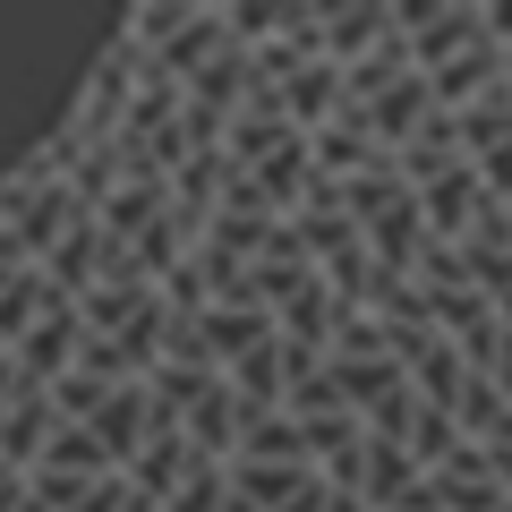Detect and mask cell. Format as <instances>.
Masks as SVG:
<instances>
[{"label": "cell", "mask_w": 512, "mask_h": 512, "mask_svg": "<svg viewBox=\"0 0 512 512\" xmlns=\"http://www.w3.org/2000/svg\"><path fill=\"white\" fill-rule=\"evenodd\" d=\"M86 427H94V444L111 453V470H128V461L146 453V444L163 436V427H180V419H163V410H154V393H146V384H120V393H111V402L94 410Z\"/></svg>", "instance_id": "1"}, {"label": "cell", "mask_w": 512, "mask_h": 512, "mask_svg": "<svg viewBox=\"0 0 512 512\" xmlns=\"http://www.w3.org/2000/svg\"><path fill=\"white\" fill-rule=\"evenodd\" d=\"M419 205H427V231L461 248L495 197H487V180H478V163H453V171H436V180H419Z\"/></svg>", "instance_id": "2"}, {"label": "cell", "mask_w": 512, "mask_h": 512, "mask_svg": "<svg viewBox=\"0 0 512 512\" xmlns=\"http://www.w3.org/2000/svg\"><path fill=\"white\" fill-rule=\"evenodd\" d=\"M197 470H205V453H197V444H188V427H163V436H154L146 453L128 461L120 478H128V487H137V495H146L154 512H163V504H171V495H180V487H188V478H197Z\"/></svg>", "instance_id": "3"}, {"label": "cell", "mask_w": 512, "mask_h": 512, "mask_svg": "<svg viewBox=\"0 0 512 512\" xmlns=\"http://www.w3.org/2000/svg\"><path fill=\"white\" fill-rule=\"evenodd\" d=\"M52 436H60V402L35 384V393H26V402L0 419V470H9V478H35L43 453H52Z\"/></svg>", "instance_id": "4"}, {"label": "cell", "mask_w": 512, "mask_h": 512, "mask_svg": "<svg viewBox=\"0 0 512 512\" xmlns=\"http://www.w3.org/2000/svg\"><path fill=\"white\" fill-rule=\"evenodd\" d=\"M393 35H402V26H393L384 0H333L325 9V60L333 69H359V60L376 52V43H393Z\"/></svg>", "instance_id": "5"}, {"label": "cell", "mask_w": 512, "mask_h": 512, "mask_svg": "<svg viewBox=\"0 0 512 512\" xmlns=\"http://www.w3.org/2000/svg\"><path fill=\"white\" fill-rule=\"evenodd\" d=\"M436 111H444V103H436V77H427V69H410V77H402V86H384V94H376V103H367V111H359V120H367V128H376V137H384V146H393V154H402V146H410V137H419V128H427V120H436Z\"/></svg>", "instance_id": "6"}, {"label": "cell", "mask_w": 512, "mask_h": 512, "mask_svg": "<svg viewBox=\"0 0 512 512\" xmlns=\"http://www.w3.org/2000/svg\"><path fill=\"white\" fill-rule=\"evenodd\" d=\"M171 205H180V197H171V180H120L103 205H94V222H103V231L120 239V248H137V239H146L154 222L171 214Z\"/></svg>", "instance_id": "7"}, {"label": "cell", "mask_w": 512, "mask_h": 512, "mask_svg": "<svg viewBox=\"0 0 512 512\" xmlns=\"http://www.w3.org/2000/svg\"><path fill=\"white\" fill-rule=\"evenodd\" d=\"M180 427H188V444H197V453L214 461V470H231V461H239V427H248V402H239V393H231V376H222V384L205 393L197 410H188Z\"/></svg>", "instance_id": "8"}, {"label": "cell", "mask_w": 512, "mask_h": 512, "mask_svg": "<svg viewBox=\"0 0 512 512\" xmlns=\"http://www.w3.org/2000/svg\"><path fill=\"white\" fill-rule=\"evenodd\" d=\"M197 325H205V350H214L222 376H231V367L248 359L256 342H274V333H282V325H274V308H205Z\"/></svg>", "instance_id": "9"}, {"label": "cell", "mask_w": 512, "mask_h": 512, "mask_svg": "<svg viewBox=\"0 0 512 512\" xmlns=\"http://www.w3.org/2000/svg\"><path fill=\"white\" fill-rule=\"evenodd\" d=\"M163 512H231V470H214V461H205V470L188 478V487L171 495Z\"/></svg>", "instance_id": "10"}, {"label": "cell", "mask_w": 512, "mask_h": 512, "mask_svg": "<svg viewBox=\"0 0 512 512\" xmlns=\"http://www.w3.org/2000/svg\"><path fill=\"white\" fill-rule=\"evenodd\" d=\"M77 512H146V495L128 487V478H103V487H94V495H86Z\"/></svg>", "instance_id": "11"}, {"label": "cell", "mask_w": 512, "mask_h": 512, "mask_svg": "<svg viewBox=\"0 0 512 512\" xmlns=\"http://www.w3.org/2000/svg\"><path fill=\"white\" fill-rule=\"evenodd\" d=\"M0 512H35V487L26 478H0Z\"/></svg>", "instance_id": "12"}, {"label": "cell", "mask_w": 512, "mask_h": 512, "mask_svg": "<svg viewBox=\"0 0 512 512\" xmlns=\"http://www.w3.org/2000/svg\"><path fill=\"white\" fill-rule=\"evenodd\" d=\"M504 86H512V52H504Z\"/></svg>", "instance_id": "13"}, {"label": "cell", "mask_w": 512, "mask_h": 512, "mask_svg": "<svg viewBox=\"0 0 512 512\" xmlns=\"http://www.w3.org/2000/svg\"><path fill=\"white\" fill-rule=\"evenodd\" d=\"M0 248H9V231H0Z\"/></svg>", "instance_id": "14"}, {"label": "cell", "mask_w": 512, "mask_h": 512, "mask_svg": "<svg viewBox=\"0 0 512 512\" xmlns=\"http://www.w3.org/2000/svg\"><path fill=\"white\" fill-rule=\"evenodd\" d=\"M146 512H154V504H146Z\"/></svg>", "instance_id": "15"}]
</instances>
